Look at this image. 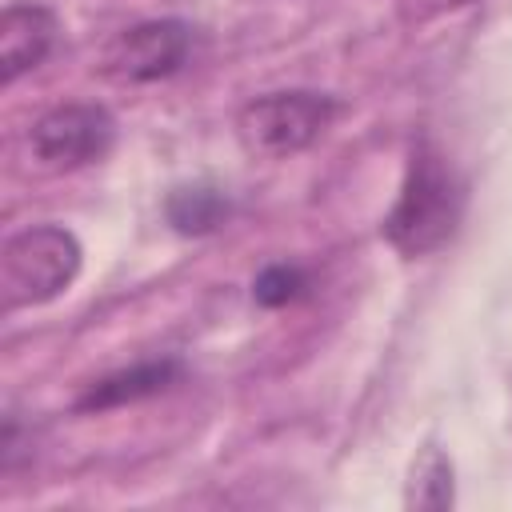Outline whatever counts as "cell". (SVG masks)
Segmentation results:
<instances>
[{
  "mask_svg": "<svg viewBox=\"0 0 512 512\" xmlns=\"http://www.w3.org/2000/svg\"><path fill=\"white\" fill-rule=\"evenodd\" d=\"M180 376V364L176 360H140L132 368H120V372H108L100 380H92L80 396H76V412H108V408H120V404H136V400H148L156 392H164L168 384H176Z\"/></svg>",
  "mask_w": 512,
  "mask_h": 512,
  "instance_id": "cell-7",
  "label": "cell"
},
{
  "mask_svg": "<svg viewBox=\"0 0 512 512\" xmlns=\"http://www.w3.org/2000/svg\"><path fill=\"white\" fill-rule=\"evenodd\" d=\"M192 28L184 20H140L116 32L100 52V76L116 84H156L184 68Z\"/></svg>",
  "mask_w": 512,
  "mask_h": 512,
  "instance_id": "cell-5",
  "label": "cell"
},
{
  "mask_svg": "<svg viewBox=\"0 0 512 512\" xmlns=\"http://www.w3.org/2000/svg\"><path fill=\"white\" fill-rule=\"evenodd\" d=\"M336 112L340 104L328 92H308V88L264 92L236 112V140L256 160H288L312 148L328 132Z\"/></svg>",
  "mask_w": 512,
  "mask_h": 512,
  "instance_id": "cell-3",
  "label": "cell"
},
{
  "mask_svg": "<svg viewBox=\"0 0 512 512\" xmlns=\"http://www.w3.org/2000/svg\"><path fill=\"white\" fill-rule=\"evenodd\" d=\"M468 4H472V0H396V12H400L404 24L420 28V24H432V20L448 16V12H460V8H468Z\"/></svg>",
  "mask_w": 512,
  "mask_h": 512,
  "instance_id": "cell-11",
  "label": "cell"
},
{
  "mask_svg": "<svg viewBox=\"0 0 512 512\" xmlns=\"http://www.w3.org/2000/svg\"><path fill=\"white\" fill-rule=\"evenodd\" d=\"M308 292V272L300 264H268L252 280V300L260 308H284Z\"/></svg>",
  "mask_w": 512,
  "mask_h": 512,
  "instance_id": "cell-10",
  "label": "cell"
},
{
  "mask_svg": "<svg viewBox=\"0 0 512 512\" xmlns=\"http://www.w3.org/2000/svg\"><path fill=\"white\" fill-rule=\"evenodd\" d=\"M32 156L48 172H72L96 164L116 144V120L104 104H56L28 132Z\"/></svg>",
  "mask_w": 512,
  "mask_h": 512,
  "instance_id": "cell-4",
  "label": "cell"
},
{
  "mask_svg": "<svg viewBox=\"0 0 512 512\" xmlns=\"http://www.w3.org/2000/svg\"><path fill=\"white\" fill-rule=\"evenodd\" d=\"M56 12L36 0H12L0 12V80L16 84L20 76L36 72L48 52L56 48Z\"/></svg>",
  "mask_w": 512,
  "mask_h": 512,
  "instance_id": "cell-6",
  "label": "cell"
},
{
  "mask_svg": "<svg viewBox=\"0 0 512 512\" xmlns=\"http://www.w3.org/2000/svg\"><path fill=\"white\" fill-rule=\"evenodd\" d=\"M464 216V184L456 168L428 140L412 148L400 196L384 216V240L400 256H428L444 248Z\"/></svg>",
  "mask_w": 512,
  "mask_h": 512,
  "instance_id": "cell-1",
  "label": "cell"
},
{
  "mask_svg": "<svg viewBox=\"0 0 512 512\" xmlns=\"http://www.w3.org/2000/svg\"><path fill=\"white\" fill-rule=\"evenodd\" d=\"M84 248L60 224H32L0 248V296L4 308H36L72 288Z\"/></svg>",
  "mask_w": 512,
  "mask_h": 512,
  "instance_id": "cell-2",
  "label": "cell"
},
{
  "mask_svg": "<svg viewBox=\"0 0 512 512\" xmlns=\"http://www.w3.org/2000/svg\"><path fill=\"white\" fill-rule=\"evenodd\" d=\"M228 212V196L212 184H184L164 200V216L180 236H208L228 220Z\"/></svg>",
  "mask_w": 512,
  "mask_h": 512,
  "instance_id": "cell-8",
  "label": "cell"
},
{
  "mask_svg": "<svg viewBox=\"0 0 512 512\" xmlns=\"http://www.w3.org/2000/svg\"><path fill=\"white\" fill-rule=\"evenodd\" d=\"M408 504H416V508H448V504H452V464H448L444 452L428 448V452L412 464Z\"/></svg>",
  "mask_w": 512,
  "mask_h": 512,
  "instance_id": "cell-9",
  "label": "cell"
}]
</instances>
